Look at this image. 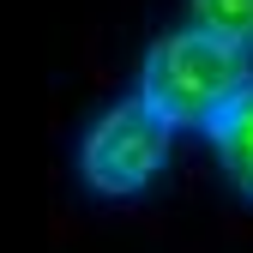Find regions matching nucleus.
Returning <instances> with one entry per match:
<instances>
[{
    "label": "nucleus",
    "instance_id": "f03ea898",
    "mask_svg": "<svg viewBox=\"0 0 253 253\" xmlns=\"http://www.w3.org/2000/svg\"><path fill=\"white\" fill-rule=\"evenodd\" d=\"M175 126L157 115L145 97H115L84 121L79 133V187L90 199H139L157 175L169 169Z\"/></svg>",
    "mask_w": 253,
    "mask_h": 253
},
{
    "label": "nucleus",
    "instance_id": "20e7f679",
    "mask_svg": "<svg viewBox=\"0 0 253 253\" xmlns=\"http://www.w3.org/2000/svg\"><path fill=\"white\" fill-rule=\"evenodd\" d=\"M187 12H193V24L253 48V0H187Z\"/></svg>",
    "mask_w": 253,
    "mask_h": 253
},
{
    "label": "nucleus",
    "instance_id": "f257e3e1",
    "mask_svg": "<svg viewBox=\"0 0 253 253\" xmlns=\"http://www.w3.org/2000/svg\"><path fill=\"white\" fill-rule=\"evenodd\" d=\"M247 84H253V48L217 37L193 18L157 30L133 67V97H145L175 133H187V126L205 133Z\"/></svg>",
    "mask_w": 253,
    "mask_h": 253
},
{
    "label": "nucleus",
    "instance_id": "7ed1b4c3",
    "mask_svg": "<svg viewBox=\"0 0 253 253\" xmlns=\"http://www.w3.org/2000/svg\"><path fill=\"white\" fill-rule=\"evenodd\" d=\"M205 139H211V151H217V163H223L229 187H235L241 199H253V84L205 126Z\"/></svg>",
    "mask_w": 253,
    "mask_h": 253
}]
</instances>
